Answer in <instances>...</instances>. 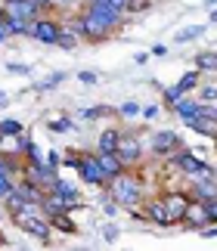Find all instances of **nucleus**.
<instances>
[{"label":"nucleus","instance_id":"38","mask_svg":"<svg viewBox=\"0 0 217 251\" xmlns=\"http://www.w3.org/2000/svg\"><path fill=\"white\" fill-rule=\"evenodd\" d=\"M205 211H208V220H211V224H217V199L205 201Z\"/></svg>","mask_w":217,"mask_h":251},{"label":"nucleus","instance_id":"18","mask_svg":"<svg viewBox=\"0 0 217 251\" xmlns=\"http://www.w3.org/2000/svg\"><path fill=\"white\" fill-rule=\"evenodd\" d=\"M192 62L202 75H217V50H199Z\"/></svg>","mask_w":217,"mask_h":251},{"label":"nucleus","instance_id":"1","mask_svg":"<svg viewBox=\"0 0 217 251\" xmlns=\"http://www.w3.org/2000/svg\"><path fill=\"white\" fill-rule=\"evenodd\" d=\"M81 13L87 16V25H90V37L87 44H103L108 37H115L124 28V13L106 6V3H81Z\"/></svg>","mask_w":217,"mask_h":251},{"label":"nucleus","instance_id":"33","mask_svg":"<svg viewBox=\"0 0 217 251\" xmlns=\"http://www.w3.org/2000/svg\"><path fill=\"white\" fill-rule=\"evenodd\" d=\"M146 9H152V0H131V6H127V16H140Z\"/></svg>","mask_w":217,"mask_h":251},{"label":"nucleus","instance_id":"45","mask_svg":"<svg viewBox=\"0 0 217 251\" xmlns=\"http://www.w3.org/2000/svg\"><path fill=\"white\" fill-rule=\"evenodd\" d=\"M6 105H9V96H6L3 90H0V109H6Z\"/></svg>","mask_w":217,"mask_h":251},{"label":"nucleus","instance_id":"14","mask_svg":"<svg viewBox=\"0 0 217 251\" xmlns=\"http://www.w3.org/2000/svg\"><path fill=\"white\" fill-rule=\"evenodd\" d=\"M199 112H202V100H199V96H183V100L177 102V109H174V118L186 124V121H192Z\"/></svg>","mask_w":217,"mask_h":251},{"label":"nucleus","instance_id":"19","mask_svg":"<svg viewBox=\"0 0 217 251\" xmlns=\"http://www.w3.org/2000/svg\"><path fill=\"white\" fill-rule=\"evenodd\" d=\"M81 121H96V118H118V109L112 105H90V109H81L78 112Z\"/></svg>","mask_w":217,"mask_h":251},{"label":"nucleus","instance_id":"23","mask_svg":"<svg viewBox=\"0 0 217 251\" xmlns=\"http://www.w3.org/2000/svg\"><path fill=\"white\" fill-rule=\"evenodd\" d=\"M202 34H205V22H202V25H190V28H183V31H177V34H174V47L192 44V41H199Z\"/></svg>","mask_w":217,"mask_h":251},{"label":"nucleus","instance_id":"43","mask_svg":"<svg viewBox=\"0 0 217 251\" xmlns=\"http://www.w3.org/2000/svg\"><path fill=\"white\" fill-rule=\"evenodd\" d=\"M149 53H152V56H167V47H164V44H152Z\"/></svg>","mask_w":217,"mask_h":251},{"label":"nucleus","instance_id":"32","mask_svg":"<svg viewBox=\"0 0 217 251\" xmlns=\"http://www.w3.org/2000/svg\"><path fill=\"white\" fill-rule=\"evenodd\" d=\"M199 100L202 102H217V84H199Z\"/></svg>","mask_w":217,"mask_h":251},{"label":"nucleus","instance_id":"15","mask_svg":"<svg viewBox=\"0 0 217 251\" xmlns=\"http://www.w3.org/2000/svg\"><path fill=\"white\" fill-rule=\"evenodd\" d=\"M96 158H100V165L106 171V177L108 180H115V177H121V174L127 171V165L121 158H118V152H96Z\"/></svg>","mask_w":217,"mask_h":251},{"label":"nucleus","instance_id":"2","mask_svg":"<svg viewBox=\"0 0 217 251\" xmlns=\"http://www.w3.org/2000/svg\"><path fill=\"white\" fill-rule=\"evenodd\" d=\"M108 196H112L118 205H121L124 211H131V208H140L143 205V199H146V189H143V180H140V174H136L134 168H127L121 177H115V180H108Z\"/></svg>","mask_w":217,"mask_h":251},{"label":"nucleus","instance_id":"25","mask_svg":"<svg viewBox=\"0 0 217 251\" xmlns=\"http://www.w3.org/2000/svg\"><path fill=\"white\" fill-rule=\"evenodd\" d=\"M53 229H59V233H65V236H75V233H78V224L72 220V211H65V214L53 217Z\"/></svg>","mask_w":217,"mask_h":251},{"label":"nucleus","instance_id":"26","mask_svg":"<svg viewBox=\"0 0 217 251\" xmlns=\"http://www.w3.org/2000/svg\"><path fill=\"white\" fill-rule=\"evenodd\" d=\"M0 133H3L6 140H16L19 133H25V124L19 118H3V121H0Z\"/></svg>","mask_w":217,"mask_h":251},{"label":"nucleus","instance_id":"39","mask_svg":"<svg viewBox=\"0 0 217 251\" xmlns=\"http://www.w3.org/2000/svg\"><path fill=\"white\" fill-rule=\"evenodd\" d=\"M103 239H106V242H115V239H118V226H115V224H108V226L103 229Z\"/></svg>","mask_w":217,"mask_h":251},{"label":"nucleus","instance_id":"46","mask_svg":"<svg viewBox=\"0 0 217 251\" xmlns=\"http://www.w3.org/2000/svg\"><path fill=\"white\" fill-rule=\"evenodd\" d=\"M208 22H214V25H217V6H214L211 13H208Z\"/></svg>","mask_w":217,"mask_h":251},{"label":"nucleus","instance_id":"16","mask_svg":"<svg viewBox=\"0 0 217 251\" xmlns=\"http://www.w3.org/2000/svg\"><path fill=\"white\" fill-rule=\"evenodd\" d=\"M121 127H103V133L96 137V152H118V143H121Z\"/></svg>","mask_w":217,"mask_h":251},{"label":"nucleus","instance_id":"10","mask_svg":"<svg viewBox=\"0 0 217 251\" xmlns=\"http://www.w3.org/2000/svg\"><path fill=\"white\" fill-rule=\"evenodd\" d=\"M3 9H6V16H19L25 22H34V19H41L47 13L37 0H3Z\"/></svg>","mask_w":217,"mask_h":251},{"label":"nucleus","instance_id":"40","mask_svg":"<svg viewBox=\"0 0 217 251\" xmlns=\"http://www.w3.org/2000/svg\"><path fill=\"white\" fill-rule=\"evenodd\" d=\"M47 161H50L53 168H62V155H59L56 149H50V152H47Z\"/></svg>","mask_w":217,"mask_h":251},{"label":"nucleus","instance_id":"34","mask_svg":"<svg viewBox=\"0 0 217 251\" xmlns=\"http://www.w3.org/2000/svg\"><path fill=\"white\" fill-rule=\"evenodd\" d=\"M78 161H81V149H78V152L72 149V152H65V158H62V168H65V171H72V168H75V171H78Z\"/></svg>","mask_w":217,"mask_h":251},{"label":"nucleus","instance_id":"20","mask_svg":"<svg viewBox=\"0 0 217 251\" xmlns=\"http://www.w3.org/2000/svg\"><path fill=\"white\" fill-rule=\"evenodd\" d=\"M28 205H34V201H28V199L22 196V192H19V186H16L13 192H9L6 199H3V208H6V214H9V217H13V214H19V211H25Z\"/></svg>","mask_w":217,"mask_h":251},{"label":"nucleus","instance_id":"30","mask_svg":"<svg viewBox=\"0 0 217 251\" xmlns=\"http://www.w3.org/2000/svg\"><path fill=\"white\" fill-rule=\"evenodd\" d=\"M16 180H19L16 174H0V201H3L9 192L16 189Z\"/></svg>","mask_w":217,"mask_h":251},{"label":"nucleus","instance_id":"35","mask_svg":"<svg viewBox=\"0 0 217 251\" xmlns=\"http://www.w3.org/2000/svg\"><path fill=\"white\" fill-rule=\"evenodd\" d=\"M159 112H162V105H159V102H152V105H143L140 118H143V121H155V118H159Z\"/></svg>","mask_w":217,"mask_h":251},{"label":"nucleus","instance_id":"44","mask_svg":"<svg viewBox=\"0 0 217 251\" xmlns=\"http://www.w3.org/2000/svg\"><path fill=\"white\" fill-rule=\"evenodd\" d=\"M146 59H149V53H136V56H134L136 65H146Z\"/></svg>","mask_w":217,"mask_h":251},{"label":"nucleus","instance_id":"7","mask_svg":"<svg viewBox=\"0 0 217 251\" xmlns=\"http://www.w3.org/2000/svg\"><path fill=\"white\" fill-rule=\"evenodd\" d=\"M143 220L146 224H152V226H159V229H171L174 226V220H171V214H167V205H164V199L162 196H146L143 199Z\"/></svg>","mask_w":217,"mask_h":251},{"label":"nucleus","instance_id":"17","mask_svg":"<svg viewBox=\"0 0 217 251\" xmlns=\"http://www.w3.org/2000/svg\"><path fill=\"white\" fill-rule=\"evenodd\" d=\"M186 127H190L192 133H199V137H208V140L217 137V121L205 118V115H195L192 121H186Z\"/></svg>","mask_w":217,"mask_h":251},{"label":"nucleus","instance_id":"42","mask_svg":"<svg viewBox=\"0 0 217 251\" xmlns=\"http://www.w3.org/2000/svg\"><path fill=\"white\" fill-rule=\"evenodd\" d=\"M9 37H13V34H9V28H6V22H0V47H3V44L9 41Z\"/></svg>","mask_w":217,"mask_h":251},{"label":"nucleus","instance_id":"51","mask_svg":"<svg viewBox=\"0 0 217 251\" xmlns=\"http://www.w3.org/2000/svg\"><path fill=\"white\" fill-rule=\"evenodd\" d=\"M3 140H6V137H3V133H0V149H3Z\"/></svg>","mask_w":217,"mask_h":251},{"label":"nucleus","instance_id":"6","mask_svg":"<svg viewBox=\"0 0 217 251\" xmlns=\"http://www.w3.org/2000/svg\"><path fill=\"white\" fill-rule=\"evenodd\" d=\"M59 34H62V16L56 13H44L41 19H34V41L44 47H56Z\"/></svg>","mask_w":217,"mask_h":251},{"label":"nucleus","instance_id":"29","mask_svg":"<svg viewBox=\"0 0 217 251\" xmlns=\"http://www.w3.org/2000/svg\"><path fill=\"white\" fill-rule=\"evenodd\" d=\"M47 130H50V133H68V130H75V121L72 118H50V121H47Z\"/></svg>","mask_w":217,"mask_h":251},{"label":"nucleus","instance_id":"27","mask_svg":"<svg viewBox=\"0 0 217 251\" xmlns=\"http://www.w3.org/2000/svg\"><path fill=\"white\" fill-rule=\"evenodd\" d=\"M202 78H205V75H202L199 69H192V72H186V75H183V78L177 81V84H180V87H183L186 93H192V90H199V84H202Z\"/></svg>","mask_w":217,"mask_h":251},{"label":"nucleus","instance_id":"53","mask_svg":"<svg viewBox=\"0 0 217 251\" xmlns=\"http://www.w3.org/2000/svg\"><path fill=\"white\" fill-rule=\"evenodd\" d=\"M214 143H217V137H214Z\"/></svg>","mask_w":217,"mask_h":251},{"label":"nucleus","instance_id":"31","mask_svg":"<svg viewBox=\"0 0 217 251\" xmlns=\"http://www.w3.org/2000/svg\"><path fill=\"white\" fill-rule=\"evenodd\" d=\"M68 78V75L65 72H56V75H50V78H44L41 84H37V90H41V93H47V90H53V87H59V84H62Z\"/></svg>","mask_w":217,"mask_h":251},{"label":"nucleus","instance_id":"12","mask_svg":"<svg viewBox=\"0 0 217 251\" xmlns=\"http://www.w3.org/2000/svg\"><path fill=\"white\" fill-rule=\"evenodd\" d=\"M208 224H211V220H208V211H205V201H192L180 226H186V229H195V233H199V229H205Z\"/></svg>","mask_w":217,"mask_h":251},{"label":"nucleus","instance_id":"50","mask_svg":"<svg viewBox=\"0 0 217 251\" xmlns=\"http://www.w3.org/2000/svg\"><path fill=\"white\" fill-rule=\"evenodd\" d=\"M6 245H9V242H6V239H3V236H0V248H6Z\"/></svg>","mask_w":217,"mask_h":251},{"label":"nucleus","instance_id":"8","mask_svg":"<svg viewBox=\"0 0 217 251\" xmlns=\"http://www.w3.org/2000/svg\"><path fill=\"white\" fill-rule=\"evenodd\" d=\"M118 158L124 161L127 168H140L146 158V146L136 133H121V143H118Z\"/></svg>","mask_w":217,"mask_h":251},{"label":"nucleus","instance_id":"24","mask_svg":"<svg viewBox=\"0 0 217 251\" xmlns=\"http://www.w3.org/2000/svg\"><path fill=\"white\" fill-rule=\"evenodd\" d=\"M84 41H81V37H78L75 31H72V28H68L65 22H62V34H59V50H78V47H81Z\"/></svg>","mask_w":217,"mask_h":251},{"label":"nucleus","instance_id":"52","mask_svg":"<svg viewBox=\"0 0 217 251\" xmlns=\"http://www.w3.org/2000/svg\"><path fill=\"white\" fill-rule=\"evenodd\" d=\"M214 177H217V165H214Z\"/></svg>","mask_w":217,"mask_h":251},{"label":"nucleus","instance_id":"4","mask_svg":"<svg viewBox=\"0 0 217 251\" xmlns=\"http://www.w3.org/2000/svg\"><path fill=\"white\" fill-rule=\"evenodd\" d=\"M78 177H81L84 186L90 189H106L108 186V177L100 165V158H96V149L93 152H81V161H78Z\"/></svg>","mask_w":217,"mask_h":251},{"label":"nucleus","instance_id":"37","mask_svg":"<svg viewBox=\"0 0 217 251\" xmlns=\"http://www.w3.org/2000/svg\"><path fill=\"white\" fill-rule=\"evenodd\" d=\"M78 81L90 87V84H96V81H100V75H96V72H78Z\"/></svg>","mask_w":217,"mask_h":251},{"label":"nucleus","instance_id":"11","mask_svg":"<svg viewBox=\"0 0 217 251\" xmlns=\"http://www.w3.org/2000/svg\"><path fill=\"white\" fill-rule=\"evenodd\" d=\"M47 192H53V196H59V199H62L68 211H78V208H84V196L78 192V186H75V183H68V180H62V177H59V180H56V183H53V186L47 189Z\"/></svg>","mask_w":217,"mask_h":251},{"label":"nucleus","instance_id":"13","mask_svg":"<svg viewBox=\"0 0 217 251\" xmlns=\"http://www.w3.org/2000/svg\"><path fill=\"white\" fill-rule=\"evenodd\" d=\"M190 196H192V201H211V199H217V177H205V180H195V183H190Z\"/></svg>","mask_w":217,"mask_h":251},{"label":"nucleus","instance_id":"21","mask_svg":"<svg viewBox=\"0 0 217 251\" xmlns=\"http://www.w3.org/2000/svg\"><path fill=\"white\" fill-rule=\"evenodd\" d=\"M41 208H44V214L50 217V220H53V217H59V214H65V211H68V208H65V201L59 199V196H53V192H47V196L41 199Z\"/></svg>","mask_w":217,"mask_h":251},{"label":"nucleus","instance_id":"22","mask_svg":"<svg viewBox=\"0 0 217 251\" xmlns=\"http://www.w3.org/2000/svg\"><path fill=\"white\" fill-rule=\"evenodd\" d=\"M183 96H186L183 87H180V84H171V87H164V90H162V105H164L167 112H174V109H177V102H180Z\"/></svg>","mask_w":217,"mask_h":251},{"label":"nucleus","instance_id":"28","mask_svg":"<svg viewBox=\"0 0 217 251\" xmlns=\"http://www.w3.org/2000/svg\"><path fill=\"white\" fill-rule=\"evenodd\" d=\"M140 112H143V105H140V102H134V100H127L124 105H118V118H121V121L140 118Z\"/></svg>","mask_w":217,"mask_h":251},{"label":"nucleus","instance_id":"3","mask_svg":"<svg viewBox=\"0 0 217 251\" xmlns=\"http://www.w3.org/2000/svg\"><path fill=\"white\" fill-rule=\"evenodd\" d=\"M9 220H13V224L22 229L28 239H37V242H50V236L56 233V229H53V220L44 214V208H41V205H28L25 211L13 214Z\"/></svg>","mask_w":217,"mask_h":251},{"label":"nucleus","instance_id":"49","mask_svg":"<svg viewBox=\"0 0 217 251\" xmlns=\"http://www.w3.org/2000/svg\"><path fill=\"white\" fill-rule=\"evenodd\" d=\"M0 22H6V9L3 6H0Z\"/></svg>","mask_w":217,"mask_h":251},{"label":"nucleus","instance_id":"48","mask_svg":"<svg viewBox=\"0 0 217 251\" xmlns=\"http://www.w3.org/2000/svg\"><path fill=\"white\" fill-rule=\"evenodd\" d=\"M205 6H208V9H214V6H217V0H205Z\"/></svg>","mask_w":217,"mask_h":251},{"label":"nucleus","instance_id":"5","mask_svg":"<svg viewBox=\"0 0 217 251\" xmlns=\"http://www.w3.org/2000/svg\"><path fill=\"white\" fill-rule=\"evenodd\" d=\"M180 146H186V143L177 137V130H152L146 140V152L152 158H171Z\"/></svg>","mask_w":217,"mask_h":251},{"label":"nucleus","instance_id":"9","mask_svg":"<svg viewBox=\"0 0 217 251\" xmlns=\"http://www.w3.org/2000/svg\"><path fill=\"white\" fill-rule=\"evenodd\" d=\"M162 199H164V205H167V214H171L174 226H177V224H183L186 211H190V205H192L190 189H167Z\"/></svg>","mask_w":217,"mask_h":251},{"label":"nucleus","instance_id":"41","mask_svg":"<svg viewBox=\"0 0 217 251\" xmlns=\"http://www.w3.org/2000/svg\"><path fill=\"white\" fill-rule=\"evenodd\" d=\"M199 236H202V239H214V236H217V224H208L205 229H199Z\"/></svg>","mask_w":217,"mask_h":251},{"label":"nucleus","instance_id":"47","mask_svg":"<svg viewBox=\"0 0 217 251\" xmlns=\"http://www.w3.org/2000/svg\"><path fill=\"white\" fill-rule=\"evenodd\" d=\"M3 217H9V214H6V208H3V201H0V224H3Z\"/></svg>","mask_w":217,"mask_h":251},{"label":"nucleus","instance_id":"36","mask_svg":"<svg viewBox=\"0 0 217 251\" xmlns=\"http://www.w3.org/2000/svg\"><path fill=\"white\" fill-rule=\"evenodd\" d=\"M6 72H9V75H19V78L31 75V69H28V65H22V62H6Z\"/></svg>","mask_w":217,"mask_h":251}]
</instances>
